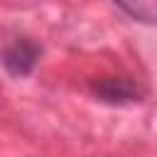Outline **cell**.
Listing matches in <instances>:
<instances>
[{
    "label": "cell",
    "instance_id": "cell-3",
    "mask_svg": "<svg viewBox=\"0 0 157 157\" xmlns=\"http://www.w3.org/2000/svg\"><path fill=\"white\" fill-rule=\"evenodd\" d=\"M125 15L142 25H157V0H113Z\"/></svg>",
    "mask_w": 157,
    "mask_h": 157
},
{
    "label": "cell",
    "instance_id": "cell-1",
    "mask_svg": "<svg viewBox=\"0 0 157 157\" xmlns=\"http://www.w3.org/2000/svg\"><path fill=\"white\" fill-rule=\"evenodd\" d=\"M39 56H42V47H39L37 42L22 37V39L10 42V44L2 49V66L7 69L10 76L22 78V76H27V74L34 71Z\"/></svg>",
    "mask_w": 157,
    "mask_h": 157
},
{
    "label": "cell",
    "instance_id": "cell-2",
    "mask_svg": "<svg viewBox=\"0 0 157 157\" xmlns=\"http://www.w3.org/2000/svg\"><path fill=\"white\" fill-rule=\"evenodd\" d=\"M91 91L98 101L103 103H113V105H125V103H135L142 98L140 88L123 76H105L91 83Z\"/></svg>",
    "mask_w": 157,
    "mask_h": 157
}]
</instances>
